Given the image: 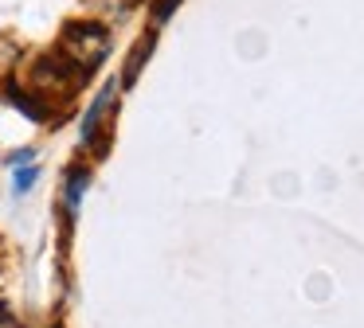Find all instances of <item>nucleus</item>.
Returning <instances> with one entry per match:
<instances>
[{
	"instance_id": "obj_3",
	"label": "nucleus",
	"mask_w": 364,
	"mask_h": 328,
	"mask_svg": "<svg viewBox=\"0 0 364 328\" xmlns=\"http://www.w3.org/2000/svg\"><path fill=\"white\" fill-rule=\"evenodd\" d=\"M4 98H9L12 106L20 109V114H28V117H32V121H48V117H51L48 98H43L40 90H24V86H20V82H12V78L4 82Z\"/></svg>"
},
{
	"instance_id": "obj_7",
	"label": "nucleus",
	"mask_w": 364,
	"mask_h": 328,
	"mask_svg": "<svg viewBox=\"0 0 364 328\" xmlns=\"http://www.w3.org/2000/svg\"><path fill=\"white\" fill-rule=\"evenodd\" d=\"M36 176H40L36 168H24V172H16V184H12V192H16V195H24L28 187L36 184Z\"/></svg>"
},
{
	"instance_id": "obj_6",
	"label": "nucleus",
	"mask_w": 364,
	"mask_h": 328,
	"mask_svg": "<svg viewBox=\"0 0 364 328\" xmlns=\"http://www.w3.org/2000/svg\"><path fill=\"white\" fill-rule=\"evenodd\" d=\"M87 184H90V172L82 168V164H75V168L67 172V192H63V203H67V223H71L75 211H79V199H82V192H87Z\"/></svg>"
},
{
	"instance_id": "obj_2",
	"label": "nucleus",
	"mask_w": 364,
	"mask_h": 328,
	"mask_svg": "<svg viewBox=\"0 0 364 328\" xmlns=\"http://www.w3.org/2000/svg\"><path fill=\"white\" fill-rule=\"evenodd\" d=\"M32 82L40 86V94L48 98L51 90H71V94H75V86L87 82V75H82V70L75 67V62L67 59L63 51H48V55H40V59H36Z\"/></svg>"
},
{
	"instance_id": "obj_8",
	"label": "nucleus",
	"mask_w": 364,
	"mask_h": 328,
	"mask_svg": "<svg viewBox=\"0 0 364 328\" xmlns=\"http://www.w3.org/2000/svg\"><path fill=\"white\" fill-rule=\"evenodd\" d=\"M181 4V0H153V20H168V16H173V8Z\"/></svg>"
},
{
	"instance_id": "obj_4",
	"label": "nucleus",
	"mask_w": 364,
	"mask_h": 328,
	"mask_svg": "<svg viewBox=\"0 0 364 328\" xmlns=\"http://www.w3.org/2000/svg\"><path fill=\"white\" fill-rule=\"evenodd\" d=\"M118 102V82H106L102 94L95 98V106L82 117V145H98V129H102V117L110 114V106Z\"/></svg>"
},
{
	"instance_id": "obj_9",
	"label": "nucleus",
	"mask_w": 364,
	"mask_h": 328,
	"mask_svg": "<svg viewBox=\"0 0 364 328\" xmlns=\"http://www.w3.org/2000/svg\"><path fill=\"white\" fill-rule=\"evenodd\" d=\"M36 160V148H20V153L9 156V164H32Z\"/></svg>"
},
{
	"instance_id": "obj_5",
	"label": "nucleus",
	"mask_w": 364,
	"mask_h": 328,
	"mask_svg": "<svg viewBox=\"0 0 364 328\" xmlns=\"http://www.w3.org/2000/svg\"><path fill=\"white\" fill-rule=\"evenodd\" d=\"M153 43H157V28H149L134 43V51H129V59H126V70H122V86H134L137 82V75H141V67H145V59H149Z\"/></svg>"
},
{
	"instance_id": "obj_1",
	"label": "nucleus",
	"mask_w": 364,
	"mask_h": 328,
	"mask_svg": "<svg viewBox=\"0 0 364 328\" xmlns=\"http://www.w3.org/2000/svg\"><path fill=\"white\" fill-rule=\"evenodd\" d=\"M55 51H63L67 59L90 78L95 67L102 62V55L110 51V31H106V23H98V20H75V23L63 28V39H59Z\"/></svg>"
}]
</instances>
